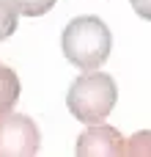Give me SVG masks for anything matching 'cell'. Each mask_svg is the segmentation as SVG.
Wrapping results in <instances>:
<instances>
[{
	"mask_svg": "<svg viewBox=\"0 0 151 157\" xmlns=\"http://www.w3.org/2000/svg\"><path fill=\"white\" fill-rule=\"evenodd\" d=\"M129 3H132V8H135L138 17H143V19L151 22V0H129Z\"/></svg>",
	"mask_w": 151,
	"mask_h": 157,
	"instance_id": "cell-9",
	"label": "cell"
},
{
	"mask_svg": "<svg viewBox=\"0 0 151 157\" xmlns=\"http://www.w3.org/2000/svg\"><path fill=\"white\" fill-rule=\"evenodd\" d=\"M118 99V86L110 75H102L96 69H91L88 75H80L69 94H66V108L69 113L83 121V124H99L102 119L110 116V110L116 108Z\"/></svg>",
	"mask_w": 151,
	"mask_h": 157,
	"instance_id": "cell-2",
	"label": "cell"
},
{
	"mask_svg": "<svg viewBox=\"0 0 151 157\" xmlns=\"http://www.w3.org/2000/svg\"><path fill=\"white\" fill-rule=\"evenodd\" d=\"M17 8H19V14H25V17H41V14H47L52 6H55V0H11Z\"/></svg>",
	"mask_w": 151,
	"mask_h": 157,
	"instance_id": "cell-8",
	"label": "cell"
},
{
	"mask_svg": "<svg viewBox=\"0 0 151 157\" xmlns=\"http://www.w3.org/2000/svg\"><path fill=\"white\" fill-rule=\"evenodd\" d=\"M80 157H127V138L107 124H88V130L77 138Z\"/></svg>",
	"mask_w": 151,
	"mask_h": 157,
	"instance_id": "cell-4",
	"label": "cell"
},
{
	"mask_svg": "<svg viewBox=\"0 0 151 157\" xmlns=\"http://www.w3.org/2000/svg\"><path fill=\"white\" fill-rule=\"evenodd\" d=\"M17 17H19V8L11 0H0V41H6L17 30Z\"/></svg>",
	"mask_w": 151,
	"mask_h": 157,
	"instance_id": "cell-6",
	"label": "cell"
},
{
	"mask_svg": "<svg viewBox=\"0 0 151 157\" xmlns=\"http://www.w3.org/2000/svg\"><path fill=\"white\" fill-rule=\"evenodd\" d=\"M41 135L33 119L22 113H0V157H33Z\"/></svg>",
	"mask_w": 151,
	"mask_h": 157,
	"instance_id": "cell-3",
	"label": "cell"
},
{
	"mask_svg": "<svg viewBox=\"0 0 151 157\" xmlns=\"http://www.w3.org/2000/svg\"><path fill=\"white\" fill-rule=\"evenodd\" d=\"M127 157H151V130H140L127 138Z\"/></svg>",
	"mask_w": 151,
	"mask_h": 157,
	"instance_id": "cell-7",
	"label": "cell"
},
{
	"mask_svg": "<svg viewBox=\"0 0 151 157\" xmlns=\"http://www.w3.org/2000/svg\"><path fill=\"white\" fill-rule=\"evenodd\" d=\"M61 47L66 61H72L77 69H99L113 47V36L110 28L99 19V17H74L63 36H61Z\"/></svg>",
	"mask_w": 151,
	"mask_h": 157,
	"instance_id": "cell-1",
	"label": "cell"
},
{
	"mask_svg": "<svg viewBox=\"0 0 151 157\" xmlns=\"http://www.w3.org/2000/svg\"><path fill=\"white\" fill-rule=\"evenodd\" d=\"M3 69H6V66H3V63H0V75H3Z\"/></svg>",
	"mask_w": 151,
	"mask_h": 157,
	"instance_id": "cell-10",
	"label": "cell"
},
{
	"mask_svg": "<svg viewBox=\"0 0 151 157\" xmlns=\"http://www.w3.org/2000/svg\"><path fill=\"white\" fill-rule=\"evenodd\" d=\"M19 99V77L14 75V69H3L0 75V113H8Z\"/></svg>",
	"mask_w": 151,
	"mask_h": 157,
	"instance_id": "cell-5",
	"label": "cell"
}]
</instances>
